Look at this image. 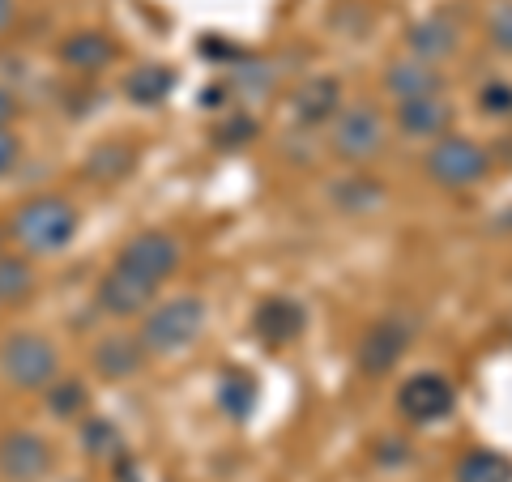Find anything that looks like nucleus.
Returning <instances> with one entry per match:
<instances>
[{
	"mask_svg": "<svg viewBox=\"0 0 512 482\" xmlns=\"http://www.w3.org/2000/svg\"><path fill=\"white\" fill-rule=\"evenodd\" d=\"M406 346H410V333H406V325L402 320H376L372 329L363 333V342H359V372L367 376V380H380V376H389L397 363H402V355H406Z\"/></svg>",
	"mask_w": 512,
	"mask_h": 482,
	"instance_id": "9d476101",
	"label": "nucleus"
},
{
	"mask_svg": "<svg viewBox=\"0 0 512 482\" xmlns=\"http://www.w3.org/2000/svg\"><path fill=\"white\" fill-rule=\"evenodd\" d=\"M146 346H141L137 333H107L94 342V372H99L103 380H133L141 367H146Z\"/></svg>",
	"mask_w": 512,
	"mask_h": 482,
	"instance_id": "2eb2a0df",
	"label": "nucleus"
},
{
	"mask_svg": "<svg viewBox=\"0 0 512 482\" xmlns=\"http://www.w3.org/2000/svg\"><path fill=\"white\" fill-rule=\"evenodd\" d=\"M124 94H128V103H137V107H158L167 99V94L175 90V73L167 69V64H137V69H128L124 73Z\"/></svg>",
	"mask_w": 512,
	"mask_h": 482,
	"instance_id": "a211bd4d",
	"label": "nucleus"
},
{
	"mask_svg": "<svg viewBox=\"0 0 512 482\" xmlns=\"http://www.w3.org/2000/svg\"><path fill=\"white\" fill-rule=\"evenodd\" d=\"M457 47H461V22H457V13H448V9L427 13V18H419L406 30V52L427 64L448 60Z\"/></svg>",
	"mask_w": 512,
	"mask_h": 482,
	"instance_id": "9b49d317",
	"label": "nucleus"
},
{
	"mask_svg": "<svg viewBox=\"0 0 512 482\" xmlns=\"http://www.w3.org/2000/svg\"><path fill=\"white\" fill-rule=\"evenodd\" d=\"M389 146V120L380 116L376 103H350L333 116L329 128V150L346 167H367L376 163Z\"/></svg>",
	"mask_w": 512,
	"mask_h": 482,
	"instance_id": "7ed1b4c3",
	"label": "nucleus"
},
{
	"mask_svg": "<svg viewBox=\"0 0 512 482\" xmlns=\"http://www.w3.org/2000/svg\"><path fill=\"white\" fill-rule=\"evenodd\" d=\"M18 154H22V141L13 137V128H0V180H5V175L13 171Z\"/></svg>",
	"mask_w": 512,
	"mask_h": 482,
	"instance_id": "c756f323",
	"label": "nucleus"
},
{
	"mask_svg": "<svg viewBox=\"0 0 512 482\" xmlns=\"http://www.w3.org/2000/svg\"><path fill=\"white\" fill-rule=\"evenodd\" d=\"M218 406L227 410L231 419H248L252 406H256V380L248 372H239V367L222 372V380H218Z\"/></svg>",
	"mask_w": 512,
	"mask_h": 482,
	"instance_id": "a878e982",
	"label": "nucleus"
},
{
	"mask_svg": "<svg viewBox=\"0 0 512 482\" xmlns=\"http://www.w3.org/2000/svg\"><path fill=\"white\" fill-rule=\"evenodd\" d=\"M303 325H308V316H303V308L295 299H286V295H274V299H265L261 308L252 312V333L261 337L265 346H286V342H295V337L303 333Z\"/></svg>",
	"mask_w": 512,
	"mask_h": 482,
	"instance_id": "f3484780",
	"label": "nucleus"
},
{
	"mask_svg": "<svg viewBox=\"0 0 512 482\" xmlns=\"http://www.w3.org/2000/svg\"><path fill=\"white\" fill-rule=\"evenodd\" d=\"M77 227H82V214L69 197L39 192V197H30L13 210L5 231L22 256H56L77 239Z\"/></svg>",
	"mask_w": 512,
	"mask_h": 482,
	"instance_id": "f257e3e1",
	"label": "nucleus"
},
{
	"mask_svg": "<svg viewBox=\"0 0 512 482\" xmlns=\"http://www.w3.org/2000/svg\"><path fill=\"white\" fill-rule=\"evenodd\" d=\"M163 291V286H154L146 278H137V273H128L120 265H111L99 286H94V308L111 320H137L154 308V295Z\"/></svg>",
	"mask_w": 512,
	"mask_h": 482,
	"instance_id": "6e6552de",
	"label": "nucleus"
},
{
	"mask_svg": "<svg viewBox=\"0 0 512 482\" xmlns=\"http://www.w3.org/2000/svg\"><path fill=\"white\" fill-rule=\"evenodd\" d=\"M133 167H137V150L124 146V141H107V146L90 150V158H86V180H94V184H120Z\"/></svg>",
	"mask_w": 512,
	"mask_h": 482,
	"instance_id": "6ab92c4d",
	"label": "nucleus"
},
{
	"mask_svg": "<svg viewBox=\"0 0 512 482\" xmlns=\"http://www.w3.org/2000/svg\"><path fill=\"white\" fill-rule=\"evenodd\" d=\"M43 406H47V414H52V419L69 423V419H82V414H86L90 393H86V384L77 380V376H56V380L43 389Z\"/></svg>",
	"mask_w": 512,
	"mask_h": 482,
	"instance_id": "aec40b11",
	"label": "nucleus"
},
{
	"mask_svg": "<svg viewBox=\"0 0 512 482\" xmlns=\"http://www.w3.org/2000/svg\"><path fill=\"white\" fill-rule=\"evenodd\" d=\"M478 111L487 120H512V82H487L478 90Z\"/></svg>",
	"mask_w": 512,
	"mask_h": 482,
	"instance_id": "bb28decb",
	"label": "nucleus"
},
{
	"mask_svg": "<svg viewBox=\"0 0 512 482\" xmlns=\"http://www.w3.org/2000/svg\"><path fill=\"white\" fill-rule=\"evenodd\" d=\"M13 22H18V5H13V0H0V43L13 35Z\"/></svg>",
	"mask_w": 512,
	"mask_h": 482,
	"instance_id": "2f4dec72",
	"label": "nucleus"
},
{
	"mask_svg": "<svg viewBox=\"0 0 512 482\" xmlns=\"http://www.w3.org/2000/svg\"><path fill=\"white\" fill-rule=\"evenodd\" d=\"M227 90L244 103H261L269 90H274V69L265 60H248V64H235L231 77H227Z\"/></svg>",
	"mask_w": 512,
	"mask_h": 482,
	"instance_id": "393cba45",
	"label": "nucleus"
},
{
	"mask_svg": "<svg viewBox=\"0 0 512 482\" xmlns=\"http://www.w3.org/2000/svg\"><path fill=\"white\" fill-rule=\"evenodd\" d=\"M457 406V393L440 372H414L397 384V414L414 427H431L448 419Z\"/></svg>",
	"mask_w": 512,
	"mask_h": 482,
	"instance_id": "0eeeda50",
	"label": "nucleus"
},
{
	"mask_svg": "<svg viewBox=\"0 0 512 482\" xmlns=\"http://www.w3.org/2000/svg\"><path fill=\"white\" fill-rule=\"evenodd\" d=\"M180 239L167 235V231H137L128 244L116 252V265L137 273V278H146L154 286H163L175 278V269H180Z\"/></svg>",
	"mask_w": 512,
	"mask_h": 482,
	"instance_id": "423d86ee",
	"label": "nucleus"
},
{
	"mask_svg": "<svg viewBox=\"0 0 512 482\" xmlns=\"http://www.w3.org/2000/svg\"><path fill=\"white\" fill-rule=\"evenodd\" d=\"M82 453L94 457V461L124 457V436L116 431V423L99 419V414H86V419H82Z\"/></svg>",
	"mask_w": 512,
	"mask_h": 482,
	"instance_id": "b1692460",
	"label": "nucleus"
},
{
	"mask_svg": "<svg viewBox=\"0 0 512 482\" xmlns=\"http://www.w3.org/2000/svg\"><path fill=\"white\" fill-rule=\"evenodd\" d=\"M483 35L491 47H500V52L512 56V0H500L491 13H487V22H483Z\"/></svg>",
	"mask_w": 512,
	"mask_h": 482,
	"instance_id": "cd10ccee",
	"label": "nucleus"
},
{
	"mask_svg": "<svg viewBox=\"0 0 512 482\" xmlns=\"http://www.w3.org/2000/svg\"><path fill=\"white\" fill-rule=\"evenodd\" d=\"M5 244H9V231L0 227V256H5Z\"/></svg>",
	"mask_w": 512,
	"mask_h": 482,
	"instance_id": "473e14b6",
	"label": "nucleus"
},
{
	"mask_svg": "<svg viewBox=\"0 0 512 482\" xmlns=\"http://www.w3.org/2000/svg\"><path fill=\"white\" fill-rule=\"evenodd\" d=\"M35 295V265H30V256H18V252H5L0 256V303H9V308H18Z\"/></svg>",
	"mask_w": 512,
	"mask_h": 482,
	"instance_id": "4be33fe9",
	"label": "nucleus"
},
{
	"mask_svg": "<svg viewBox=\"0 0 512 482\" xmlns=\"http://www.w3.org/2000/svg\"><path fill=\"white\" fill-rule=\"evenodd\" d=\"M18 94H13V90H5V86H0V128H9L13 120H18Z\"/></svg>",
	"mask_w": 512,
	"mask_h": 482,
	"instance_id": "7c9ffc66",
	"label": "nucleus"
},
{
	"mask_svg": "<svg viewBox=\"0 0 512 482\" xmlns=\"http://www.w3.org/2000/svg\"><path fill=\"white\" fill-rule=\"evenodd\" d=\"M423 171H427V180L436 188L466 192V188H478L491 175V154L478 146L474 137L444 133L440 141H431V146H427Z\"/></svg>",
	"mask_w": 512,
	"mask_h": 482,
	"instance_id": "20e7f679",
	"label": "nucleus"
},
{
	"mask_svg": "<svg viewBox=\"0 0 512 482\" xmlns=\"http://www.w3.org/2000/svg\"><path fill=\"white\" fill-rule=\"evenodd\" d=\"M56 453L39 431H5L0 436V482H43Z\"/></svg>",
	"mask_w": 512,
	"mask_h": 482,
	"instance_id": "1a4fd4ad",
	"label": "nucleus"
},
{
	"mask_svg": "<svg viewBox=\"0 0 512 482\" xmlns=\"http://www.w3.org/2000/svg\"><path fill=\"white\" fill-rule=\"evenodd\" d=\"M500 227H512V214H504V218H500Z\"/></svg>",
	"mask_w": 512,
	"mask_h": 482,
	"instance_id": "72a5a7b5",
	"label": "nucleus"
},
{
	"mask_svg": "<svg viewBox=\"0 0 512 482\" xmlns=\"http://www.w3.org/2000/svg\"><path fill=\"white\" fill-rule=\"evenodd\" d=\"M393 124L402 128L410 141H440L448 128H453V103L444 99V94H427V99H406L397 103L393 111Z\"/></svg>",
	"mask_w": 512,
	"mask_h": 482,
	"instance_id": "4468645a",
	"label": "nucleus"
},
{
	"mask_svg": "<svg viewBox=\"0 0 512 482\" xmlns=\"http://www.w3.org/2000/svg\"><path fill=\"white\" fill-rule=\"evenodd\" d=\"M116 56H120V47L103 30H69L60 39V64L77 77H99L103 69L116 64Z\"/></svg>",
	"mask_w": 512,
	"mask_h": 482,
	"instance_id": "ddd939ff",
	"label": "nucleus"
},
{
	"mask_svg": "<svg viewBox=\"0 0 512 482\" xmlns=\"http://www.w3.org/2000/svg\"><path fill=\"white\" fill-rule=\"evenodd\" d=\"M261 133V128H256V120L252 116H231L227 124H218V146H227V150H239V146H248V141Z\"/></svg>",
	"mask_w": 512,
	"mask_h": 482,
	"instance_id": "c85d7f7f",
	"label": "nucleus"
},
{
	"mask_svg": "<svg viewBox=\"0 0 512 482\" xmlns=\"http://www.w3.org/2000/svg\"><path fill=\"white\" fill-rule=\"evenodd\" d=\"M342 111V82L338 77H308L291 94V116L303 128H325Z\"/></svg>",
	"mask_w": 512,
	"mask_h": 482,
	"instance_id": "dca6fc26",
	"label": "nucleus"
},
{
	"mask_svg": "<svg viewBox=\"0 0 512 482\" xmlns=\"http://www.w3.org/2000/svg\"><path fill=\"white\" fill-rule=\"evenodd\" d=\"M453 482H512V461L491 448H474L453 465Z\"/></svg>",
	"mask_w": 512,
	"mask_h": 482,
	"instance_id": "412c9836",
	"label": "nucleus"
},
{
	"mask_svg": "<svg viewBox=\"0 0 512 482\" xmlns=\"http://www.w3.org/2000/svg\"><path fill=\"white\" fill-rule=\"evenodd\" d=\"M69 482H77V478H69Z\"/></svg>",
	"mask_w": 512,
	"mask_h": 482,
	"instance_id": "f704fd0d",
	"label": "nucleus"
},
{
	"mask_svg": "<svg viewBox=\"0 0 512 482\" xmlns=\"http://www.w3.org/2000/svg\"><path fill=\"white\" fill-rule=\"evenodd\" d=\"M205 333V303L197 295H175V299H163L141 316V346L146 355H180L188 350L197 337Z\"/></svg>",
	"mask_w": 512,
	"mask_h": 482,
	"instance_id": "f03ea898",
	"label": "nucleus"
},
{
	"mask_svg": "<svg viewBox=\"0 0 512 482\" xmlns=\"http://www.w3.org/2000/svg\"><path fill=\"white\" fill-rule=\"evenodd\" d=\"M333 201H338L346 214H376L384 205V188L367 171H355L350 180H342L338 188H333Z\"/></svg>",
	"mask_w": 512,
	"mask_h": 482,
	"instance_id": "5701e85b",
	"label": "nucleus"
},
{
	"mask_svg": "<svg viewBox=\"0 0 512 482\" xmlns=\"http://www.w3.org/2000/svg\"><path fill=\"white\" fill-rule=\"evenodd\" d=\"M60 376V355L43 333H9L0 346V380L18 393H43Z\"/></svg>",
	"mask_w": 512,
	"mask_h": 482,
	"instance_id": "39448f33",
	"label": "nucleus"
},
{
	"mask_svg": "<svg viewBox=\"0 0 512 482\" xmlns=\"http://www.w3.org/2000/svg\"><path fill=\"white\" fill-rule=\"evenodd\" d=\"M384 94H389L393 103H406V99H427V94H444L448 82L440 73V64H427L419 56H406V60H393L389 69L380 77Z\"/></svg>",
	"mask_w": 512,
	"mask_h": 482,
	"instance_id": "f8f14e48",
	"label": "nucleus"
}]
</instances>
